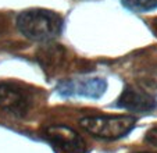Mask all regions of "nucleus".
I'll list each match as a JSON object with an SVG mask.
<instances>
[{
	"instance_id": "nucleus-8",
	"label": "nucleus",
	"mask_w": 157,
	"mask_h": 153,
	"mask_svg": "<svg viewBox=\"0 0 157 153\" xmlns=\"http://www.w3.org/2000/svg\"><path fill=\"white\" fill-rule=\"evenodd\" d=\"M136 82L147 93H157V57L146 59L135 70Z\"/></svg>"
},
{
	"instance_id": "nucleus-9",
	"label": "nucleus",
	"mask_w": 157,
	"mask_h": 153,
	"mask_svg": "<svg viewBox=\"0 0 157 153\" xmlns=\"http://www.w3.org/2000/svg\"><path fill=\"white\" fill-rule=\"evenodd\" d=\"M121 3L133 13H147L157 9V0H121Z\"/></svg>"
},
{
	"instance_id": "nucleus-7",
	"label": "nucleus",
	"mask_w": 157,
	"mask_h": 153,
	"mask_svg": "<svg viewBox=\"0 0 157 153\" xmlns=\"http://www.w3.org/2000/svg\"><path fill=\"white\" fill-rule=\"evenodd\" d=\"M36 60L42 65L44 73H56L57 70H60L64 65L65 60H67V50L61 45H44L38 50Z\"/></svg>"
},
{
	"instance_id": "nucleus-5",
	"label": "nucleus",
	"mask_w": 157,
	"mask_h": 153,
	"mask_svg": "<svg viewBox=\"0 0 157 153\" xmlns=\"http://www.w3.org/2000/svg\"><path fill=\"white\" fill-rule=\"evenodd\" d=\"M32 106L29 91L15 82H0V110L14 116L25 117Z\"/></svg>"
},
{
	"instance_id": "nucleus-1",
	"label": "nucleus",
	"mask_w": 157,
	"mask_h": 153,
	"mask_svg": "<svg viewBox=\"0 0 157 153\" xmlns=\"http://www.w3.org/2000/svg\"><path fill=\"white\" fill-rule=\"evenodd\" d=\"M15 24L21 35L33 42H50L63 31L61 15L44 9L21 11L17 15Z\"/></svg>"
},
{
	"instance_id": "nucleus-6",
	"label": "nucleus",
	"mask_w": 157,
	"mask_h": 153,
	"mask_svg": "<svg viewBox=\"0 0 157 153\" xmlns=\"http://www.w3.org/2000/svg\"><path fill=\"white\" fill-rule=\"evenodd\" d=\"M116 106L132 113H150L157 107V102L140 86L127 85L117 99Z\"/></svg>"
},
{
	"instance_id": "nucleus-11",
	"label": "nucleus",
	"mask_w": 157,
	"mask_h": 153,
	"mask_svg": "<svg viewBox=\"0 0 157 153\" xmlns=\"http://www.w3.org/2000/svg\"><path fill=\"white\" fill-rule=\"evenodd\" d=\"M6 28H7L6 20H4L3 15H0V36H2L4 32H6Z\"/></svg>"
},
{
	"instance_id": "nucleus-13",
	"label": "nucleus",
	"mask_w": 157,
	"mask_h": 153,
	"mask_svg": "<svg viewBox=\"0 0 157 153\" xmlns=\"http://www.w3.org/2000/svg\"><path fill=\"white\" fill-rule=\"evenodd\" d=\"M138 153H150V152H138Z\"/></svg>"
},
{
	"instance_id": "nucleus-12",
	"label": "nucleus",
	"mask_w": 157,
	"mask_h": 153,
	"mask_svg": "<svg viewBox=\"0 0 157 153\" xmlns=\"http://www.w3.org/2000/svg\"><path fill=\"white\" fill-rule=\"evenodd\" d=\"M153 31H154V33H156V36H157V21L153 24Z\"/></svg>"
},
{
	"instance_id": "nucleus-4",
	"label": "nucleus",
	"mask_w": 157,
	"mask_h": 153,
	"mask_svg": "<svg viewBox=\"0 0 157 153\" xmlns=\"http://www.w3.org/2000/svg\"><path fill=\"white\" fill-rule=\"evenodd\" d=\"M107 89V81L100 76H83L63 80L57 84L56 91L63 97H86L99 99Z\"/></svg>"
},
{
	"instance_id": "nucleus-10",
	"label": "nucleus",
	"mask_w": 157,
	"mask_h": 153,
	"mask_svg": "<svg viewBox=\"0 0 157 153\" xmlns=\"http://www.w3.org/2000/svg\"><path fill=\"white\" fill-rule=\"evenodd\" d=\"M145 141L147 143L153 145V146L157 147V127H153L151 130H149L145 135Z\"/></svg>"
},
{
	"instance_id": "nucleus-2",
	"label": "nucleus",
	"mask_w": 157,
	"mask_h": 153,
	"mask_svg": "<svg viewBox=\"0 0 157 153\" xmlns=\"http://www.w3.org/2000/svg\"><path fill=\"white\" fill-rule=\"evenodd\" d=\"M86 132L106 141H117L127 136L136 125L133 116H89L79 120Z\"/></svg>"
},
{
	"instance_id": "nucleus-3",
	"label": "nucleus",
	"mask_w": 157,
	"mask_h": 153,
	"mask_svg": "<svg viewBox=\"0 0 157 153\" xmlns=\"http://www.w3.org/2000/svg\"><path fill=\"white\" fill-rule=\"evenodd\" d=\"M42 135L56 153H89L85 139L64 124L44 127Z\"/></svg>"
}]
</instances>
